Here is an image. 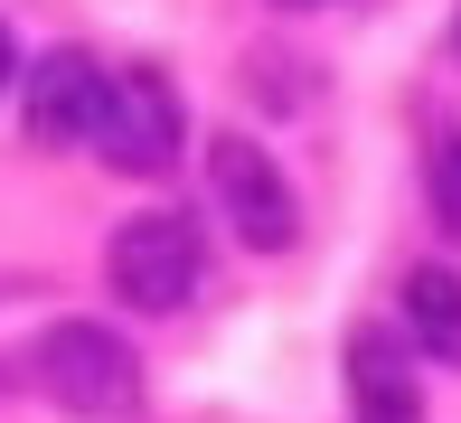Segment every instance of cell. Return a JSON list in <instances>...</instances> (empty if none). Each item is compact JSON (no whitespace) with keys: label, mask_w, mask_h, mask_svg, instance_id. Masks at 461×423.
<instances>
[{"label":"cell","mask_w":461,"mask_h":423,"mask_svg":"<svg viewBox=\"0 0 461 423\" xmlns=\"http://www.w3.org/2000/svg\"><path fill=\"white\" fill-rule=\"evenodd\" d=\"M38 386L86 423H122V414H141V357L104 320H57L38 338Z\"/></svg>","instance_id":"cell-1"},{"label":"cell","mask_w":461,"mask_h":423,"mask_svg":"<svg viewBox=\"0 0 461 423\" xmlns=\"http://www.w3.org/2000/svg\"><path fill=\"white\" fill-rule=\"evenodd\" d=\"M198 273H207V245H198L188 217H170V207L113 226V245H104V283H113L132 310H179L188 292H198Z\"/></svg>","instance_id":"cell-2"},{"label":"cell","mask_w":461,"mask_h":423,"mask_svg":"<svg viewBox=\"0 0 461 423\" xmlns=\"http://www.w3.org/2000/svg\"><path fill=\"white\" fill-rule=\"evenodd\" d=\"M188 141V113L170 94L160 67H113V94H104V122H95V151L122 169V179H160Z\"/></svg>","instance_id":"cell-3"},{"label":"cell","mask_w":461,"mask_h":423,"mask_svg":"<svg viewBox=\"0 0 461 423\" xmlns=\"http://www.w3.org/2000/svg\"><path fill=\"white\" fill-rule=\"evenodd\" d=\"M207 188H217V207L236 217V236L255 245V254H283L292 236H302V198H292L283 160L264 151V141L217 132V141H207Z\"/></svg>","instance_id":"cell-4"},{"label":"cell","mask_w":461,"mask_h":423,"mask_svg":"<svg viewBox=\"0 0 461 423\" xmlns=\"http://www.w3.org/2000/svg\"><path fill=\"white\" fill-rule=\"evenodd\" d=\"M104 94H113V76L95 67L86 48H48L29 67V141L38 151H76V141H95V122H104Z\"/></svg>","instance_id":"cell-5"},{"label":"cell","mask_w":461,"mask_h":423,"mask_svg":"<svg viewBox=\"0 0 461 423\" xmlns=\"http://www.w3.org/2000/svg\"><path fill=\"white\" fill-rule=\"evenodd\" d=\"M348 395H358V423H424L414 348L395 329H348Z\"/></svg>","instance_id":"cell-6"},{"label":"cell","mask_w":461,"mask_h":423,"mask_svg":"<svg viewBox=\"0 0 461 423\" xmlns=\"http://www.w3.org/2000/svg\"><path fill=\"white\" fill-rule=\"evenodd\" d=\"M395 292H405V329H414V348L443 357V367H461V273H452V264H414Z\"/></svg>","instance_id":"cell-7"},{"label":"cell","mask_w":461,"mask_h":423,"mask_svg":"<svg viewBox=\"0 0 461 423\" xmlns=\"http://www.w3.org/2000/svg\"><path fill=\"white\" fill-rule=\"evenodd\" d=\"M424 179H433V226H443V236L461 245V132H433Z\"/></svg>","instance_id":"cell-8"},{"label":"cell","mask_w":461,"mask_h":423,"mask_svg":"<svg viewBox=\"0 0 461 423\" xmlns=\"http://www.w3.org/2000/svg\"><path fill=\"white\" fill-rule=\"evenodd\" d=\"M10 76H19V38L0 29V85H10Z\"/></svg>","instance_id":"cell-9"},{"label":"cell","mask_w":461,"mask_h":423,"mask_svg":"<svg viewBox=\"0 0 461 423\" xmlns=\"http://www.w3.org/2000/svg\"><path fill=\"white\" fill-rule=\"evenodd\" d=\"M283 10H311V0H283Z\"/></svg>","instance_id":"cell-10"},{"label":"cell","mask_w":461,"mask_h":423,"mask_svg":"<svg viewBox=\"0 0 461 423\" xmlns=\"http://www.w3.org/2000/svg\"><path fill=\"white\" fill-rule=\"evenodd\" d=\"M452 48H461V19H452Z\"/></svg>","instance_id":"cell-11"}]
</instances>
